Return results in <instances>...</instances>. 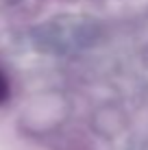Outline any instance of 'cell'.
I'll use <instances>...</instances> for the list:
<instances>
[{"label":"cell","instance_id":"6da1fadb","mask_svg":"<svg viewBox=\"0 0 148 150\" xmlns=\"http://www.w3.org/2000/svg\"><path fill=\"white\" fill-rule=\"evenodd\" d=\"M9 94H11V87H9V79L2 70H0V105L9 100Z\"/></svg>","mask_w":148,"mask_h":150}]
</instances>
